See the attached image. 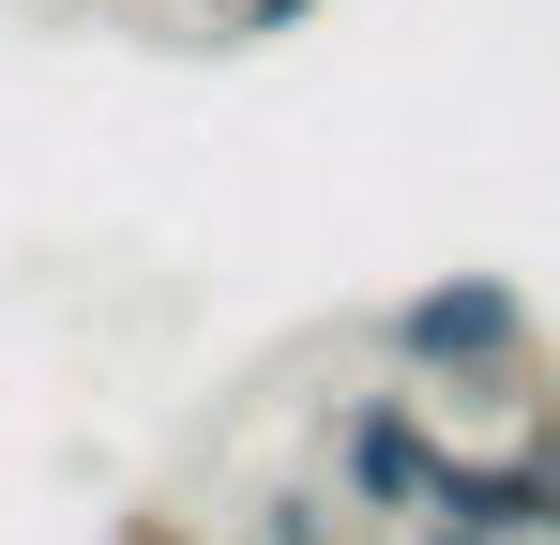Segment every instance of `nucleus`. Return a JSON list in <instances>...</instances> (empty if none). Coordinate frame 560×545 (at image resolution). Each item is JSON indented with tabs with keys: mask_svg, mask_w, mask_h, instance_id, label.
<instances>
[{
	"mask_svg": "<svg viewBox=\"0 0 560 545\" xmlns=\"http://www.w3.org/2000/svg\"><path fill=\"white\" fill-rule=\"evenodd\" d=\"M318 0H228V46H273V31H303Z\"/></svg>",
	"mask_w": 560,
	"mask_h": 545,
	"instance_id": "423d86ee",
	"label": "nucleus"
},
{
	"mask_svg": "<svg viewBox=\"0 0 560 545\" xmlns=\"http://www.w3.org/2000/svg\"><path fill=\"white\" fill-rule=\"evenodd\" d=\"M440 531H485V545H530V469H515V440L500 454H440V500H424Z\"/></svg>",
	"mask_w": 560,
	"mask_h": 545,
	"instance_id": "7ed1b4c3",
	"label": "nucleus"
},
{
	"mask_svg": "<svg viewBox=\"0 0 560 545\" xmlns=\"http://www.w3.org/2000/svg\"><path fill=\"white\" fill-rule=\"evenodd\" d=\"M121 545H183V531H167V515H121Z\"/></svg>",
	"mask_w": 560,
	"mask_h": 545,
	"instance_id": "0eeeda50",
	"label": "nucleus"
},
{
	"mask_svg": "<svg viewBox=\"0 0 560 545\" xmlns=\"http://www.w3.org/2000/svg\"><path fill=\"white\" fill-rule=\"evenodd\" d=\"M334 515H349V500H318V485H288L273 515H258V545H334Z\"/></svg>",
	"mask_w": 560,
	"mask_h": 545,
	"instance_id": "39448f33",
	"label": "nucleus"
},
{
	"mask_svg": "<svg viewBox=\"0 0 560 545\" xmlns=\"http://www.w3.org/2000/svg\"><path fill=\"white\" fill-rule=\"evenodd\" d=\"M515 469H530V545H560V394L515 409Z\"/></svg>",
	"mask_w": 560,
	"mask_h": 545,
	"instance_id": "20e7f679",
	"label": "nucleus"
},
{
	"mask_svg": "<svg viewBox=\"0 0 560 545\" xmlns=\"http://www.w3.org/2000/svg\"><path fill=\"white\" fill-rule=\"evenodd\" d=\"M378 349H394V379H424V394H515V409H530L546 318H530L515 272H424V288L378 318Z\"/></svg>",
	"mask_w": 560,
	"mask_h": 545,
	"instance_id": "f257e3e1",
	"label": "nucleus"
},
{
	"mask_svg": "<svg viewBox=\"0 0 560 545\" xmlns=\"http://www.w3.org/2000/svg\"><path fill=\"white\" fill-rule=\"evenodd\" d=\"M424 545H485V531H440V515H424Z\"/></svg>",
	"mask_w": 560,
	"mask_h": 545,
	"instance_id": "6e6552de",
	"label": "nucleus"
},
{
	"mask_svg": "<svg viewBox=\"0 0 560 545\" xmlns=\"http://www.w3.org/2000/svg\"><path fill=\"white\" fill-rule=\"evenodd\" d=\"M440 409H424V379L409 394H349L334 409V500L349 515H394V531H424V500H440Z\"/></svg>",
	"mask_w": 560,
	"mask_h": 545,
	"instance_id": "f03ea898",
	"label": "nucleus"
}]
</instances>
